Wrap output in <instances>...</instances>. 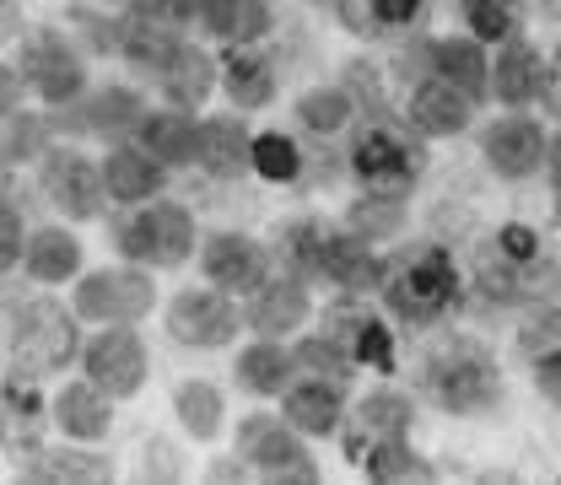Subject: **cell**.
Here are the masks:
<instances>
[{"instance_id": "15", "label": "cell", "mask_w": 561, "mask_h": 485, "mask_svg": "<svg viewBox=\"0 0 561 485\" xmlns=\"http://www.w3.org/2000/svg\"><path fill=\"white\" fill-rule=\"evenodd\" d=\"M103 184H108V200L114 206H146L162 195L168 184V168L146 151V146H114L103 157Z\"/></svg>"}, {"instance_id": "50", "label": "cell", "mask_w": 561, "mask_h": 485, "mask_svg": "<svg viewBox=\"0 0 561 485\" xmlns=\"http://www.w3.org/2000/svg\"><path fill=\"white\" fill-rule=\"evenodd\" d=\"M16 103H22V70L0 60V125L16 114Z\"/></svg>"}, {"instance_id": "31", "label": "cell", "mask_w": 561, "mask_h": 485, "mask_svg": "<svg viewBox=\"0 0 561 485\" xmlns=\"http://www.w3.org/2000/svg\"><path fill=\"white\" fill-rule=\"evenodd\" d=\"M157 81H162V92H168L173 108H201L210 97V86H216V66H210V55H201L195 44H184V49L173 55V66L162 70Z\"/></svg>"}, {"instance_id": "21", "label": "cell", "mask_w": 561, "mask_h": 485, "mask_svg": "<svg viewBox=\"0 0 561 485\" xmlns=\"http://www.w3.org/2000/svg\"><path fill=\"white\" fill-rule=\"evenodd\" d=\"M302 319H308V291H302V280H297V276L265 280V286L254 291L249 324H254L265 340H280V335L302 330Z\"/></svg>"}, {"instance_id": "17", "label": "cell", "mask_w": 561, "mask_h": 485, "mask_svg": "<svg viewBox=\"0 0 561 485\" xmlns=\"http://www.w3.org/2000/svg\"><path fill=\"white\" fill-rule=\"evenodd\" d=\"M184 49V38L173 33V22H162V16H146V11H125L119 16V55L130 60L136 70H162L173 66V55Z\"/></svg>"}, {"instance_id": "12", "label": "cell", "mask_w": 561, "mask_h": 485, "mask_svg": "<svg viewBox=\"0 0 561 485\" xmlns=\"http://www.w3.org/2000/svg\"><path fill=\"white\" fill-rule=\"evenodd\" d=\"M411 431V400L405 394H394V389H378V394H367L362 405H356V416L346 426V453L351 464H367L383 442H400Z\"/></svg>"}, {"instance_id": "35", "label": "cell", "mask_w": 561, "mask_h": 485, "mask_svg": "<svg viewBox=\"0 0 561 485\" xmlns=\"http://www.w3.org/2000/svg\"><path fill=\"white\" fill-rule=\"evenodd\" d=\"M291 367H297V356H291V350H280L276 340H260V346L238 350V383H243L249 394H260V400H271V394L286 389Z\"/></svg>"}, {"instance_id": "9", "label": "cell", "mask_w": 561, "mask_h": 485, "mask_svg": "<svg viewBox=\"0 0 561 485\" xmlns=\"http://www.w3.org/2000/svg\"><path fill=\"white\" fill-rule=\"evenodd\" d=\"M81 372L103 394H114V400L140 394V383H146V346H140V335L130 324H103V335L81 346Z\"/></svg>"}, {"instance_id": "6", "label": "cell", "mask_w": 561, "mask_h": 485, "mask_svg": "<svg viewBox=\"0 0 561 485\" xmlns=\"http://www.w3.org/2000/svg\"><path fill=\"white\" fill-rule=\"evenodd\" d=\"M157 302V286L146 270L119 265V270H92L76 286V319L87 324H140Z\"/></svg>"}, {"instance_id": "26", "label": "cell", "mask_w": 561, "mask_h": 485, "mask_svg": "<svg viewBox=\"0 0 561 485\" xmlns=\"http://www.w3.org/2000/svg\"><path fill=\"white\" fill-rule=\"evenodd\" d=\"M140 146H146L162 168H184V162H195V151H201V125H195L190 114H179V108H157V114L140 119Z\"/></svg>"}, {"instance_id": "43", "label": "cell", "mask_w": 561, "mask_h": 485, "mask_svg": "<svg viewBox=\"0 0 561 485\" xmlns=\"http://www.w3.org/2000/svg\"><path fill=\"white\" fill-rule=\"evenodd\" d=\"M373 481H432V470L426 464H416V453L405 448V437L400 442H383L367 464H362Z\"/></svg>"}, {"instance_id": "48", "label": "cell", "mask_w": 561, "mask_h": 485, "mask_svg": "<svg viewBox=\"0 0 561 485\" xmlns=\"http://www.w3.org/2000/svg\"><path fill=\"white\" fill-rule=\"evenodd\" d=\"M136 11H146V16H162V22H201V11H206V0H130Z\"/></svg>"}, {"instance_id": "52", "label": "cell", "mask_w": 561, "mask_h": 485, "mask_svg": "<svg viewBox=\"0 0 561 485\" xmlns=\"http://www.w3.org/2000/svg\"><path fill=\"white\" fill-rule=\"evenodd\" d=\"M210 481H243V464H216Z\"/></svg>"}, {"instance_id": "2", "label": "cell", "mask_w": 561, "mask_h": 485, "mask_svg": "<svg viewBox=\"0 0 561 485\" xmlns=\"http://www.w3.org/2000/svg\"><path fill=\"white\" fill-rule=\"evenodd\" d=\"M114 243L130 265L173 270L195 254V216L173 200H146V206H130V216L114 221Z\"/></svg>"}, {"instance_id": "24", "label": "cell", "mask_w": 561, "mask_h": 485, "mask_svg": "<svg viewBox=\"0 0 561 485\" xmlns=\"http://www.w3.org/2000/svg\"><path fill=\"white\" fill-rule=\"evenodd\" d=\"M491 92H496L507 108L535 103V97L546 92V66H540V55H535L529 44L507 38V49H502V55H496V66H491Z\"/></svg>"}, {"instance_id": "36", "label": "cell", "mask_w": 561, "mask_h": 485, "mask_svg": "<svg viewBox=\"0 0 561 485\" xmlns=\"http://www.w3.org/2000/svg\"><path fill=\"white\" fill-rule=\"evenodd\" d=\"M173 411L184 420V431L201 437V442L221 431V394H216L210 383H201V378H190V383L173 389Z\"/></svg>"}, {"instance_id": "47", "label": "cell", "mask_w": 561, "mask_h": 485, "mask_svg": "<svg viewBox=\"0 0 561 485\" xmlns=\"http://www.w3.org/2000/svg\"><path fill=\"white\" fill-rule=\"evenodd\" d=\"M0 151H5V157H16V162H22V157H44V125H38V119L11 125L5 140H0Z\"/></svg>"}, {"instance_id": "29", "label": "cell", "mask_w": 561, "mask_h": 485, "mask_svg": "<svg viewBox=\"0 0 561 485\" xmlns=\"http://www.w3.org/2000/svg\"><path fill=\"white\" fill-rule=\"evenodd\" d=\"M201 27L221 44H254L271 33V5L265 0H206Z\"/></svg>"}, {"instance_id": "33", "label": "cell", "mask_w": 561, "mask_h": 485, "mask_svg": "<svg viewBox=\"0 0 561 485\" xmlns=\"http://www.w3.org/2000/svg\"><path fill=\"white\" fill-rule=\"evenodd\" d=\"M535 276H551V270H540V259H507L496 243L481 249V291H486L491 302L535 297Z\"/></svg>"}, {"instance_id": "23", "label": "cell", "mask_w": 561, "mask_h": 485, "mask_svg": "<svg viewBox=\"0 0 561 485\" xmlns=\"http://www.w3.org/2000/svg\"><path fill=\"white\" fill-rule=\"evenodd\" d=\"M195 162L206 168L210 178H238L243 168H254V136L238 119H206Z\"/></svg>"}, {"instance_id": "30", "label": "cell", "mask_w": 561, "mask_h": 485, "mask_svg": "<svg viewBox=\"0 0 561 485\" xmlns=\"http://www.w3.org/2000/svg\"><path fill=\"white\" fill-rule=\"evenodd\" d=\"M221 86H227L232 108H265L276 97V70H271V60H260L243 44H232V55L221 66Z\"/></svg>"}, {"instance_id": "53", "label": "cell", "mask_w": 561, "mask_h": 485, "mask_svg": "<svg viewBox=\"0 0 561 485\" xmlns=\"http://www.w3.org/2000/svg\"><path fill=\"white\" fill-rule=\"evenodd\" d=\"M0 442H5V416H0Z\"/></svg>"}, {"instance_id": "40", "label": "cell", "mask_w": 561, "mask_h": 485, "mask_svg": "<svg viewBox=\"0 0 561 485\" xmlns=\"http://www.w3.org/2000/svg\"><path fill=\"white\" fill-rule=\"evenodd\" d=\"M400 221H405V206H400L394 195H373V200H356V206H351V232H362L367 243L400 232Z\"/></svg>"}, {"instance_id": "46", "label": "cell", "mask_w": 561, "mask_h": 485, "mask_svg": "<svg viewBox=\"0 0 561 485\" xmlns=\"http://www.w3.org/2000/svg\"><path fill=\"white\" fill-rule=\"evenodd\" d=\"M507 259H540V232L535 227H524V221H507V227H496V238H491Z\"/></svg>"}, {"instance_id": "11", "label": "cell", "mask_w": 561, "mask_h": 485, "mask_svg": "<svg viewBox=\"0 0 561 485\" xmlns=\"http://www.w3.org/2000/svg\"><path fill=\"white\" fill-rule=\"evenodd\" d=\"M168 330L179 346L195 350H216L238 335V308H232V291L221 286H201V291H179L173 308H168Z\"/></svg>"}, {"instance_id": "8", "label": "cell", "mask_w": 561, "mask_h": 485, "mask_svg": "<svg viewBox=\"0 0 561 485\" xmlns=\"http://www.w3.org/2000/svg\"><path fill=\"white\" fill-rule=\"evenodd\" d=\"M351 168L367 184V195L405 200L421 178V151L405 136H394V130H367V136L351 146Z\"/></svg>"}, {"instance_id": "44", "label": "cell", "mask_w": 561, "mask_h": 485, "mask_svg": "<svg viewBox=\"0 0 561 485\" xmlns=\"http://www.w3.org/2000/svg\"><path fill=\"white\" fill-rule=\"evenodd\" d=\"M22 249H27V232H22V216L11 200H0V276L11 265H22Z\"/></svg>"}, {"instance_id": "39", "label": "cell", "mask_w": 561, "mask_h": 485, "mask_svg": "<svg viewBox=\"0 0 561 485\" xmlns=\"http://www.w3.org/2000/svg\"><path fill=\"white\" fill-rule=\"evenodd\" d=\"M297 119H302L313 136H335V130L351 119V97L341 92V86H330V92H308V97L297 103Z\"/></svg>"}, {"instance_id": "18", "label": "cell", "mask_w": 561, "mask_h": 485, "mask_svg": "<svg viewBox=\"0 0 561 485\" xmlns=\"http://www.w3.org/2000/svg\"><path fill=\"white\" fill-rule=\"evenodd\" d=\"M55 426H60L66 437H76V442L108 437V426H114V394H103L92 378L66 383V389L55 394Z\"/></svg>"}, {"instance_id": "42", "label": "cell", "mask_w": 561, "mask_h": 485, "mask_svg": "<svg viewBox=\"0 0 561 485\" xmlns=\"http://www.w3.org/2000/svg\"><path fill=\"white\" fill-rule=\"evenodd\" d=\"M291 356H297V367H308V372H319V378H330V383H346L351 367H356V361H351V356L335 346L330 335H313V340H302V346L291 350Z\"/></svg>"}, {"instance_id": "19", "label": "cell", "mask_w": 561, "mask_h": 485, "mask_svg": "<svg viewBox=\"0 0 561 485\" xmlns=\"http://www.w3.org/2000/svg\"><path fill=\"white\" fill-rule=\"evenodd\" d=\"M22 481H44V485H103L114 481V464L103 453H87V448H38L27 453V464H16Z\"/></svg>"}, {"instance_id": "32", "label": "cell", "mask_w": 561, "mask_h": 485, "mask_svg": "<svg viewBox=\"0 0 561 485\" xmlns=\"http://www.w3.org/2000/svg\"><path fill=\"white\" fill-rule=\"evenodd\" d=\"M421 0H341V22L356 38H389L400 27H416Z\"/></svg>"}, {"instance_id": "14", "label": "cell", "mask_w": 561, "mask_h": 485, "mask_svg": "<svg viewBox=\"0 0 561 485\" xmlns=\"http://www.w3.org/2000/svg\"><path fill=\"white\" fill-rule=\"evenodd\" d=\"M324 335L346 350L351 361H367L373 372H394V340L367 308H351V302L330 308L324 313Z\"/></svg>"}, {"instance_id": "45", "label": "cell", "mask_w": 561, "mask_h": 485, "mask_svg": "<svg viewBox=\"0 0 561 485\" xmlns=\"http://www.w3.org/2000/svg\"><path fill=\"white\" fill-rule=\"evenodd\" d=\"M561 346V313L557 308H540L529 324H524V350L529 356H546V350Z\"/></svg>"}, {"instance_id": "54", "label": "cell", "mask_w": 561, "mask_h": 485, "mask_svg": "<svg viewBox=\"0 0 561 485\" xmlns=\"http://www.w3.org/2000/svg\"><path fill=\"white\" fill-rule=\"evenodd\" d=\"M557 216H561V195H557Z\"/></svg>"}, {"instance_id": "13", "label": "cell", "mask_w": 561, "mask_h": 485, "mask_svg": "<svg viewBox=\"0 0 561 485\" xmlns=\"http://www.w3.org/2000/svg\"><path fill=\"white\" fill-rule=\"evenodd\" d=\"M201 265H206V280L221 291H260L271 280V254L243 232H216L201 254Z\"/></svg>"}, {"instance_id": "28", "label": "cell", "mask_w": 561, "mask_h": 485, "mask_svg": "<svg viewBox=\"0 0 561 485\" xmlns=\"http://www.w3.org/2000/svg\"><path fill=\"white\" fill-rule=\"evenodd\" d=\"M22 265H27V276L44 280V286L70 280L81 270V243L70 238L66 227H38V232L27 238V249H22Z\"/></svg>"}, {"instance_id": "37", "label": "cell", "mask_w": 561, "mask_h": 485, "mask_svg": "<svg viewBox=\"0 0 561 485\" xmlns=\"http://www.w3.org/2000/svg\"><path fill=\"white\" fill-rule=\"evenodd\" d=\"M280 259L297 276H324V227L319 221H291L280 232Z\"/></svg>"}, {"instance_id": "3", "label": "cell", "mask_w": 561, "mask_h": 485, "mask_svg": "<svg viewBox=\"0 0 561 485\" xmlns=\"http://www.w3.org/2000/svg\"><path fill=\"white\" fill-rule=\"evenodd\" d=\"M426 389L454 416H486L502 400V378H496V367L481 346H448L443 356H432Z\"/></svg>"}, {"instance_id": "16", "label": "cell", "mask_w": 561, "mask_h": 485, "mask_svg": "<svg viewBox=\"0 0 561 485\" xmlns=\"http://www.w3.org/2000/svg\"><path fill=\"white\" fill-rule=\"evenodd\" d=\"M481 146H486V162L502 173V178H529V173H540V162H546V146H551V140L540 136V125H535V119L513 114V119H496Z\"/></svg>"}, {"instance_id": "22", "label": "cell", "mask_w": 561, "mask_h": 485, "mask_svg": "<svg viewBox=\"0 0 561 485\" xmlns=\"http://www.w3.org/2000/svg\"><path fill=\"white\" fill-rule=\"evenodd\" d=\"M324 276L346 291H367L383 286V259L367 249L362 232H324Z\"/></svg>"}, {"instance_id": "1", "label": "cell", "mask_w": 561, "mask_h": 485, "mask_svg": "<svg viewBox=\"0 0 561 485\" xmlns=\"http://www.w3.org/2000/svg\"><path fill=\"white\" fill-rule=\"evenodd\" d=\"M383 302L400 324H437L454 302H459V270L448 259V249L426 243L400 254L394 265H383Z\"/></svg>"}, {"instance_id": "27", "label": "cell", "mask_w": 561, "mask_h": 485, "mask_svg": "<svg viewBox=\"0 0 561 485\" xmlns=\"http://www.w3.org/2000/svg\"><path fill=\"white\" fill-rule=\"evenodd\" d=\"M432 70H437L443 81H454L470 103L491 92V66L476 38H443V44H432Z\"/></svg>"}, {"instance_id": "41", "label": "cell", "mask_w": 561, "mask_h": 485, "mask_svg": "<svg viewBox=\"0 0 561 485\" xmlns=\"http://www.w3.org/2000/svg\"><path fill=\"white\" fill-rule=\"evenodd\" d=\"M465 11H470V27H476L481 44L518 33V0H465Z\"/></svg>"}, {"instance_id": "38", "label": "cell", "mask_w": 561, "mask_h": 485, "mask_svg": "<svg viewBox=\"0 0 561 485\" xmlns=\"http://www.w3.org/2000/svg\"><path fill=\"white\" fill-rule=\"evenodd\" d=\"M254 173L271 178V184H291V178L302 173V151H297V140L280 136V130L254 136Z\"/></svg>"}, {"instance_id": "4", "label": "cell", "mask_w": 561, "mask_h": 485, "mask_svg": "<svg viewBox=\"0 0 561 485\" xmlns=\"http://www.w3.org/2000/svg\"><path fill=\"white\" fill-rule=\"evenodd\" d=\"M76 319L55 297H38L27 308H16V324H11V367L27 372V378H44V372H60L70 356H76Z\"/></svg>"}, {"instance_id": "5", "label": "cell", "mask_w": 561, "mask_h": 485, "mask_svg": "<svg viewBox=\"0 0 561 485\" xmlns=\"http://www.w3.org/2000/svg\"><path fill=\"white\" fill-rule=\"evenodd\" d=\"M238 453L280 485H313L319 470L308 464V448H302V431L286 416H249L238 426Z\"/></svg>"}, {"instance_id": "7", "label": "cell", "mask_w": 561, "mask_h": 485, "mask_svg": "<svg viewBox=\"0 0 561 485\" xmlns=\"http://www.w3.org/2000/svg\"><path fill=\"white\" fill-rule=\"evenodd\" d=\"M38 184H44V200L70 216V221H92L103 200H108V184H103V168L87 162L81 151L70 146H55L44 151V168H38Z\"/></svg>"}, {"instance_id": "34", "label": "cell", "mask_w": 561, "mask_h": 485, "mask_svg": "<svg viewBox=\"0 0 561 485\" xmlns=\"http://www.w3.org/2000/svg\"><path fill=\"white\" fill-rule=\"evenodd\" d=\"M140 119H146V108H140V97L130 86H103L87 108H81V130L87 136H130L140 130Z\"/></svg>"}, {"instance_id": "20", "label": "cell", "mask_w": 561, "mask_h": 485, "mask_svg": "<svg viewBox=\"0 0 561 485\" xmlns=\"http://www.w3.org/2000/svg\"><path fill=\"white\" fill-rule=\"evenodd\" d=\"M411 125L421 136H459L470 125V97L454 81L432 76V81H421L411 92Z\"/></svg>"}, {"instance_id": "51", "label": "cell", "mask_w": 561, "mask_h": 485, "mask_svg": "<svg viewBox=\"0 0 561 485\" xmlns=\"http://www.w3.org/2000/svg\"><path fill=\"white\" fill-rule=\"evenodd\" d=\"M546 168H551V178H557V189H561V136L546 146Z\"/></svg>"}, {"instance_id": "25", "label": "cell", "mask_w": 561, "mask_h": 485, "mask_svg": "<svg viewBox=\"0 0 561 485\" xmlns=\"http://www.w3.org/2000/svg\"><path fill=\"white\" fill-rule=\"evenodd\" d=\"M280 416L291 420L302 437L341 431V383H330V378H313V383H297V389H286V400H280Z\"/></svg>"}, {"instance_id": "10", "label": "cell", "mask_w": 561, "mask_h": 485, "mask_svg": "<svg viewBox=\"0 0 561 485\" xmlns=\"http://www.w3.org/2000/svg\"><path fill=\"white\" fill-rule=\"evenodd\" d=\"M22 81L49 103V108H70L87 86V70H81V55L70 49L60 33H33L22 44Z\"/></svg>"}, {"instance_id": "49", "label": "cell", "mask_w": 561, "mask_h": 485, "mask_svg": "<svg viewBox=\"0 0 561 485\" xmlns=\"http://www.w3.org/2000/svg\"><path fill=\"white\" fill-rule=\"evenodd\" d=\"M535 383H540V394H546L551 405H561V346L546 350V356L535 361Z\"/></svg>"}]
</instances>
